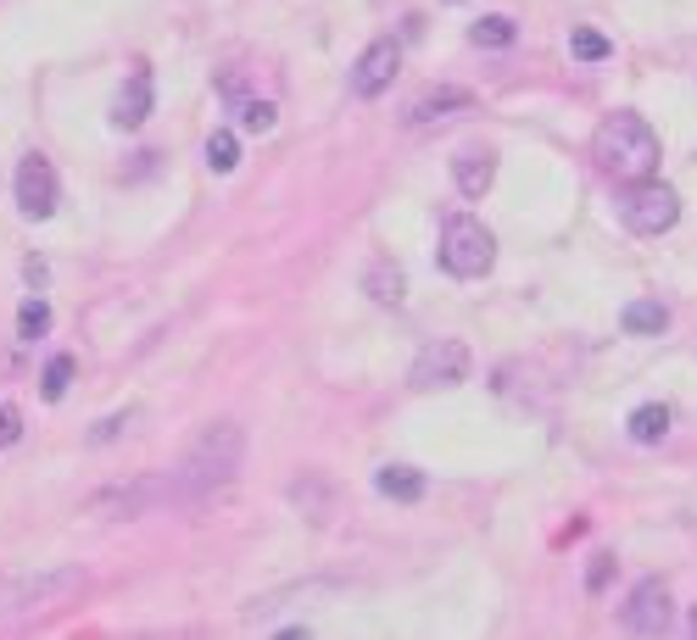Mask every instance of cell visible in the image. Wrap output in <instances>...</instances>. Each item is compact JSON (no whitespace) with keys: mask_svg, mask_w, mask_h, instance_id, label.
Here are the masks:
<instances>
[{"mask_svg":"<svg viewBox=\"0 0 697 640\" xmlns=\"http://www.w3.org/2000/svg\"><path fill=\"white\" fill-rule=\"evenodd\" d=\"M241 457H246V434L241 423H207L184 457L162 473V502L168 507H201L212 502L218 490L241 473Z\"/></svg>","mask_w":697,"mask_h":640,"instance_id":"cell-1","label":"cell"},{"mask_svg":"<svg viewBox=\"0 0 697 640\" xmlns=\"http://www.w3.org/2000/svg\"><path fill=\"white\" fill-rule=\"evenodd\" d=\"M591 162L602 168V179L614 184H636L659 173V134L641 112H614L602 118L591 134Z\"/></svg>","mask_w":697,"mask_h":640,"instance_id":"cell-2","label":"cell"},{"mask_svg":"<svg viewBox=\"0 0 697 640\" xmlns=\"http://www.w3.org/2000/svg\"><path fill=\"white\" fill-rule=\"evenodd\" d=\"M497 262V234L475 212H452L441 223V268L452 279H486Z\"/></svg>","mask_w":697,"mask_h":640,"instance_id":"cell-3","label":"cell"},{"mask_svg":"<svg viewBox=\"0 0 697 640\" xmlns=\"http://www.w3.org/2000/svg\"><path fill=\"white\" fill-rule=\"evenodd\" d=\"M625 195H620V223L631 229V234H641V239H659V234H670L675 223H681V195L653 173V179H636V184H620Z\"/></svg>","mask_w":697,"mask_h":640,"instance_id":"cell-4","label":"cell"},{"mask_svg":"<svg viewBox=\"0 0 697 640\" xmlns=\"http://www.w3.org/2000/svg\"><path fill=\"white\" fill-rule=\"evenodd\" d=\"M73 590H84V568H51V574H34V579H12L0 590V613H45V607H62Z\"/></svg>","mask_w":697,"mask_h":640,"instance_id":"cell-5","label":"cell"},{"mask_svg":"<svg viewBox=\"0 0 697 640\" xmlns=\"http://www.w3.org/2000/svg\"><path fill=\"white\" fill-rule=\"evenodd\" d=\"M469 373H475V352L463 346V340L447 334V340H430V346L413 357L407 384H413V390H457Z\"/></svg>","mask_w":697,"mask_h":640,"instance_id":"cell-6","label":"cell"},{"mask_svg":"<svg viewBox=\"0 0 697 640\" xmlns=\"http://www.w3.org/2000/svg\"><path fill=\"white\" fill-rule=\"evenodd\" d=\"M396 73H402V39L380 34V39L352 62V95H357V101H375V95H386V89L396 84Z\"/></svg>","mask_w":697,"mask_h":640,"instance_id":"cell-7","label":"cell"},{"mask_svg":"<svg viewBox=\"0 0 697 640\" xmlns=\"http://www.w3.org/2000/svg\"><path fill=\"white\" fill-rule=\"evenodd\" d=\"M17 207L34 223H45V218L57 212V168L45 162V157H23L17 162Z\"/></svg>","mask_w":697,"mask_h":640,"instance_id":"cell-8","label":"cell"},{"mask_svg":"<svg viewBox=\"0 0 697 640\" xmlns=\"http://www.w3.org/2000/svg\"><path fill=\"white\" fill-rule=\"evenodd\" d=\"M620 624H625L631 635H659V629L670 624V584H664V579H641V584L631 590V602L620 607Z\"/></svg>","mask_w":697,"mask_h":640,"instance_id":"cell-9","label":"cell"},{"mask_svg":"<svg viewBox=\"0 0 697 640\" xmlns=\"http://www.w3.org/2000/svg\"><path fill=\"white\" fill-rule=\"evenodd\" d=\"M491 179H497V151L491 145H463V151L452 157V184H457L463 201H480V195L491 189Z\"/></svg>","mask_w":697,"mask_h":640,"instance_id":"cell-10","label":"cell"},{"mask_svg":"<svg viewBox=\"0 0 697 640\" xmlns=\"http://www.w3.org/2000/svg\"><path fill=\"white\" fill-rule=\"evenodd\" d=\"M151 101H157V89H151V73L146 67H134L118 89V101H112V128H139L151 118Z\"/></svg>","mask_w":697,"mask_h":640,"instance_id":"cell-11","label":"cell"},{"mask_svg":"<svg viewBox=\"0 0 697 640\" xmlns=\"http://www.w3.org/2000/svg\"><path fill=\"white\" fill-rule=\"evenodd\" d=\"M363 295H368V301H380V307H402L407 301V273L391 257H375L363 268Z\"/></svg>","mask_w":697,"mask_h":640,"instance_id":"cell-12","label":"cell"},{"mask_svg":"<svg viewBox=\"0 0 697 640\" xmlns=\"http://www.w3.org/2000/svg\"><path fill=\"white\" fill-rule=\"evenodd\" d=\"M375 490H380L386 502H418V496H425V473L407 468V463H386L375 473Z\"/></svg>","mask_w":697,"mask_h":640,"instance_id":"cell-13","label":"cell"},{"mask_svg":"<svg viewBox=\"0 0 697 640\" xmlns=\"http://www.w3.org/2000/svg\"><path fill=\"white\" fill-rule=\"evenodd\" d=\"M469 107H475V95L447 84V89H430L425 101H413V107H407V123H430V118H441V112H469Z\"/></svg>","mask_w":697,"mask_h":640,"instance_id":"cell-14","label":"cell"},{"mask_svg":"<svg viewBox=\"0 0 697 640\" xmlns=\"http://www.w3.org/2000/svg\"><path fill=\"white\" fill-rule=\"evenodd\" d=\"M625 429H631L636 446H659V440L670 434V407H664V402H647V407H636V413L625 418Z\"/></svg>","mask_w":697,"mask_h":640,"instance_id":"cell-15","label":"cell"},{"mask_svg":"<svg viewBox=\"0 0 697 640\" xmlns=\"http://www.w3.org/2000/svg\"><path fill=\"white\" fill-rule=\"evenodd\" d=\"M620 323H625V334H664L670 329V307L664 301H631L620 312Z\"/></svg>","mask_w":697,"mask_h":640,"instance_id":"cell-16","label":"cell"},{"mask_svg":"<svg viewBox=\"0 0 697 640\" xmlns=\"http://www.w3.org/2000/svg\"><path fill=\"white\" fill-rule=\"evenodd\" d=\"M469 39L480 45V51H508V45L519 39V23L502 17V12H491V17H480V23L469 28Z\"/></svg>","mask_w":697,"mask_h":640,"instance_id":"cell-17","label":"cell"},{"mask_svg":"<svg viewBox=\"0 0 697 640\" xmlns=\"http://www.w3.org/2000/svg\"><path fill=\"white\" fill-rule=\"evenodd\" d=\"M207 168L212 173H235L241 168V139L229 134V128H212L207 134Z\"/></svg>","mask_w":697,"mask_h":640,"instance_id":"cell-18","label":"cell"},{"mask_svg":"<svg viewBox=\"0 0 697 640\" xmlns=\"http://www.w3.org/2000/svg\"><path fill=\"white\" fill-rule=\"evenodd\" d=\"M73 373H78V362H73L68 352L51 357V362H45V379H39V396H45V402H62L68 384H73Z\"/></svg>","mask_w":697,"mask_h":640,"instance_id":"cell-19","label":"cell"},{"mask_svg":"<svg viewBox=\"0 0 697 640\" xmlns=\"http://www.w3.org/2000/svg\"><path fill=\"white\" fill-rule=\"evenodd\" d=\"M570 51H575L580 62H602V57L614 51V39L602 34V28H575V34H570Z\"/></svg>","mask_w":697,"mask_h":640,"instance_id":"cell-20","label":"cell"},{"mask_svg":"<svg viewBox=\"0 0 697 640\" xmlns=\"http://www.w3.org/2000/svg\"><path fill=\"white\" fill-rule=\"evenodd\" d=\"M45 329H51V307H45L39 295H28V301L17 307V340H39Z\"/></svg>","mask_w":697,"mask_h":640,"instance_id":"cell-21","label":"cell"},{"mask_svg":"<svg viewBox=\"0 0 697 640\" xmlns=\"http://www.w3.org/2000/svg\"><path fill=\"white\" fill-rule=\"evenodd\" d=\"M279 123V107L273 101H241V128L246 134H268Z\"/></svg>","mask_w":697,"mask_h":640,"instance_id":"cell-22","label":"cell"},{"mask_svg":"<svg viewBox=\"0 0 697 640\" xmlns=\"http://www.w3.org/2000/svg\"><path fill=\"white\" fill-rule=\"evenodd\" d=\"M609 579H614V552H597L591 568H586V590H591V596H602V590H609Z\"/></svg>","mask_w":697,"mask_h":640,"instance_id":"cell-23","label":"cell"},{"mask_svg":"<svg viewBox=\"0 0 697 640\" xmlns=\"http://www.w3.org/2000/svg\"><path fill=\"white\" fill-rule=\"evenodd\" d=\"M134 423V413H118V418H101L96 429H89V446H107V440H118L123 429Z\"/></svg>","mask_w":697,"mask_h":640,"instance_id":"cell-24","label":"cell"},{"mask_svg":"<svg viewBox=\"0 0 697 640\" xmlns=\"http://www.w3.org/2000/svg\"><path fill=\"white\" fill-rule=\"evenodd\" d=\"M23 440V413L12 402H0V446H17Z\"/></svg>","mask_w":697,"mask_h":640,"instance_id":"cell-25","label":"cell"},{"mask_svg":"<svg viewBox=\"0 0 697 640\" xmlns=\"http://www.w3.org/2000/svg\"><path fill=\"white\" fill-rule=\"evenodd\" d=\"M447 7H463V0H447Z\"/></svg>","mask_w":697,"mask_h":640,"instance_id":"cell-26","label":"cell"}]
</instances>
